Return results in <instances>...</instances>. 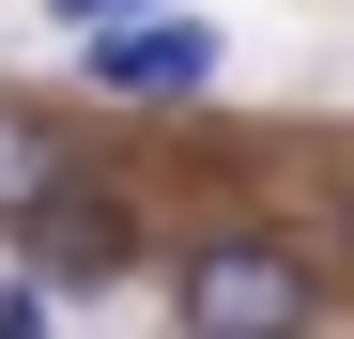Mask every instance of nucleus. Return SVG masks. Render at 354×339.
Masks as SVG:
<instances>
[{
	"mask_svg": "<svg viewBox=\"0 0 354 339\" xmlns=\"http://www.w3.org/2000/svg\"><path fill=\"white\" fill-rule=\"evenodd\" d=\"M16 232H31V277H46V293H108V277L139 262V216H124V185H108V170H62Z\"/></svg>",
	"mask_w": 354,
	"mask_h": 339,
	"instance_id": "3",
	"label": "nucleus"
},
{
	"mask_svg": "<svg viewBox=\"0 0 354 339\" xmlns=\"http://www.w3.org/2000/svg\"><path fill=\"white\" fill-rule=\"evenodd\" d=\"M46 16H62V31H93V16H139V0H46Z\"/></svg>",
	"mask_w": 354,
	"mask_h": 339,
	"instance_id": "6",
	"label": "nucleus"
},
{
	"mask_svg": "<svg viewBox=\"0 0 354 339\" xmlns=\"http://www.w3.org/2000/svg\"><path fill=\"white\" fill-rule=\"evenodd\" d=\"M216 62H231V46L201 31V16H169V0H139V16H93V93L108 108H185V93H216Z\"/></svg>",
	"mask_w": 354,
	"mask_h": 339,
	"instance_id": "2",
	"label": "nucleus"
},
{
	"mask_svg": "<svg viewBox=\"0 0 354 339\" xmlns=\"http://www.w3.org/2000/svg\"><path fill=\"white\" fill-rule=\"evenodd\" d=\"M62 170H93V154H77V124H62L46 93H0V232H16V216L62 185Z\"/></svg>",
	"mask_w": 354,
	"mask_h": 339,
	"instance_id": "4",
	"label": "nucleus"
},
{
	"mask_svg": "<svg viewBox=\"0 0 354 339\" xmlns=\"http://www.w3.org/2000/svg\"><path fill=\"white\" fill-rule=\"evenodd\" d=\"M46 309H62V293H46L31 262H0V339H46Z\"/></svg>",
	"mask_w": 354,
	"mask_h": 339,
	"instance_id": "5",
	"label": "nucleus"
},
{
	"mask_svg": "<svg viewBox=\"0 0 354 339\" xmlns=\"http://www.w3.org/2000/svg\"><path fill=\"white\" fill-rule=\"evenodd\" d=\"M169 324L185 339H308L324 324V262L292 232H201L169 262Z\"/></svg>",
	"mask_w": 354,
	"mask_h": 339,
	"instance_id": "1",
	"label": "nucleus"
},
{
	"mask_svg": "<svg viewBox=\"0 0 354 339\" xmlns=\"http://www.w3.org/2000/svg\"><path fill=\"white\" fill-rule=\"evenodd\" d=\"M339 277H354V185H339Z\"/></svg>",
	"mask_w": 354,
	"mask_h": 339,
	"instance_id": "7",
	"label": "nucleus"
}]
</instances>
